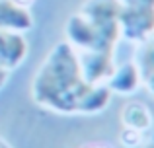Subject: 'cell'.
<instances>
[{
	"label": "cell",
	"mask_w": 154,
	"mask_h": 148,
	"mask_svg": "<svg viewBox=\"0 0 154 148\" xmlns=\"http://www.w3.org/2000/svg\"><path fill=\"white\" fill-rule=\"evenodd\" d=\"M111 95L105 84L84 78L78 55L66 41L47 53L31 80V99L59 115H98L107 109Z\"/></svg>",
	"instance_id": "cell-1"
},
{
	"label": "cell",
	"mask_w": 154,
	"mask_h": 148,
	"mask_svg": "<svg viewBox=\"0 0 154 148\" xmlns=\"http://www.w3.org/2000/svg\"><path fill=\"white\" fill-rule=\"evenodd\" d=\"M119 2L86 0L64 23V41L78 55L98 53L115 57L119 33Z\"/></svg>",
	"instance_id": "cell-2"
},
{
	"label": "cell",
	"mask_w": 154,
	"mask_h": 148,
	"mask_svg": "<svg viewBox=\"0 0 154 148\" xmlns=\"http://www.w3.org/2000/svg\"><path fill=\"white\" fill-rule=\"evenodd\" d=\"M119 33L123 41L140 43L154 33V6L119 4Z\"/></svg>",
	"instance_id": "cell-3"
},
{
	"label": "cell",
	"mask_w": 154,
	"mask_h": 148,
	"mask_svg": "<svg viewBox=\"0 0 154 148\" xmlns=\"http://www.w3.org/2000/svg\"><path fill=\"white\" fill-rule=\"evenodd\" d=\"M29 43L26 39V33L10 29H0V66L6 70H16L23 65Z\"/></svg>",
	"instance_id": "cell-4"
},
{
	"label": "cell",
	"mask_w": 154,
	"mask_h": 148,
	"mask_svg": "<svg viewBox=\"0 0 154 148\" xmlns=\"http://www.w3.org/2000/svg\"><path fill=\"white\" fill-rule=\"evenodd\" d=\"M33 14L29 8L14 2V0H0V29H10L27 33L33 29Z\"/></svg>",
	"instance_id": "cell-5"
},
{
	"label": "cell",
	"mask_w": 154,
	"mask_h": 148,
	"mask_svg": "<svg viewBox=\"0 0 154 148\" xmlns=\"http://www.w3.org/2000/svg\"><path fill=\"white\" fill-rule=\"evenodd\" d=\"M105 86L109 88V92H111V94L133 95L140 86H143L137 65L133 61L123 62V65H115L113 72L109 74L107 80H105Z\"/></svg>",
	"instance_id": "cell-6"
},
{
	"label": "cell",
	"mask_w": 154,
	"mask_h": 148,
	"mask_svg": "<svg viewBox=\"0 0 154 148\" xmlns=\"http://www.w3.org/2000/svg\"><path fill=\"white\" fill-rule=\"evenodd\" d=\"M133 62L139 68L143 86L148 90V94L154 95V33L148 35L144 41L137 43Z\"/></svg>",
	"instance_id": "cell-7"
},
{
	"label": "cell",
	"mask_w": 154,
	"mask_h": 148,
	"mask_svg": "<svg viewBox=\"0 0 154 148\" xmlns=\"http://www.w3.org/2000/svg\"><path fill=\"white\" fill-rule=\"evenodd\" d=\"M119 119H121V125L125 129H133V131H139V133H148L154 125L152 111L143 101L125 103L121 113H119Z\"/></svg>",
	"instance_id": "cell-8"
},
{
	"label": "cell",
	"mask_w": 154,
	"mask_h": 148,
	"mask_svg": "<svg viewBox=\"0 0 154 148\" xmlns=\"http://www.w3.org/2000/svg\"><path fill=\"white\" fill-rule=\"evenodd\" d=\"M119 140L123 148H140L144 142V133H139V131H133V129H125L121 131L119 134Z\"/></svg>",
	"instance_id": "cell-9"
},
{
	"label": "cell",
	"mask_w": 154,
	"mask_h": 148,
	"mask_svg": "<svg viewBox=\"0 0 154 148\" xmlns=\"http://www.w3.org/2000/svg\"><path fill=\"white\" fill-rule=\"evenodd\" d=\"M119 4H139V6H154V0H117Z\"/></svg>",
	"instance_id": "cell-10"
},
{
	"label": "cell",
	"mask_w": 154,
	"mask_h": 148,
	"mask_svg": "<svg viewBox=\"0 0 154 148\" xmlns=\"http://www.w3.org/2000/svg\"><path fill=\"white\" fill-rule=\"evenodd\" d=\"M10 70H6V68H2L0 66V90H2L4 86H6V82H8V78H10Z\"/></svg>",
	"instance_id": "cell-11"
},
{
	"label": "cell",
	"mask_w": 154,
	"mask_h": 148,
	"mask_svg": "<svg viewBox=\"0 0 154 148\" xmlns=\"http://www.w3.org/2000/svg\"><path fill=\"white\" fill-rule=\"evenodd\" d=\"M80 148H115V146L109 144V142H90V144H84Z\"/></svg>",
	"instance_id": "cell-12"
},
{
	"label": "cell",
	"mask_w": 154,
	"mask_h": 148,
	"mask_svg": "<svg viewBox=\"0 0 154 148\" xmlns=\"http://www.w3.org/2000/svg\"><path fill=\"white\" fill-rule=\"evenodd\" d=\"M14 2L22 4V6H26V8H31V6L35 4V0H14Z\"/></svg>",
	"instance_id": "cell-13"
},
{
	"label": "cell",
	"mask_w": 154,
	"mask_h": 148,
	"mask_svg": "<svg viewBox=\"0 0 154 148\" xmlns=\"http://www.w3.org/2000/svg\"><path fill=\"white\" fill-rule=\"evenodd\" d=\"M0 148H12V144L6 140V138H2V137H0Z\"/></svg>",
	"instance_id": "cell-14"
},
{
	"label": "cell",
	"mask_w": 154,
	"mask_h": 148,
	"mask_svg": "<svg viewBox=\"0 0 154 148\" xmlns=\"http://www.w3.org/2000/svg\"><path fill=\"white\" fill-rule=\"evenodd\" d=\"M140 148H154V138H150V140H146V142H143V146Z\"/></svg>",
	"instance_id": "cell-15"
}]
</instances>
